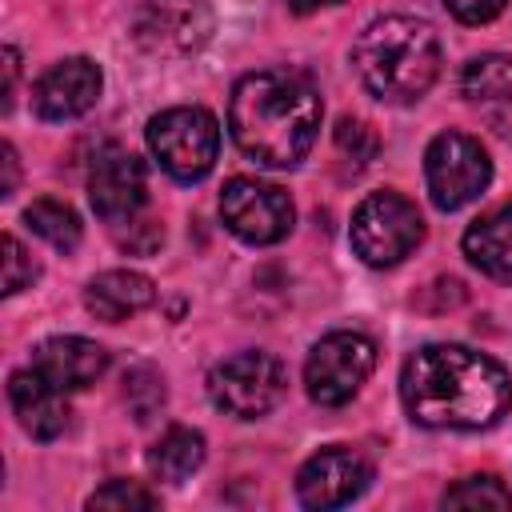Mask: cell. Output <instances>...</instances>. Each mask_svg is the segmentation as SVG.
Listing matches in <instances>:
<instances>
[{"label": "cell", "mask_w": 512, "mask_h": 512, "mask_svg": "<svg viewBox=\"0 0 512 512\" xmlns=\"http://www.w3.org/2000/svg\"><path fill=\"white\" fill-rule=\"evenodd\" d=\"M156 300V284L136 272V268H112V272H100L88 280L84 288V308L104 320V324H120L136 312H144L148 304Z\"/></svg>", "instance_id": "cell-17"}, {"label": "cell", "mask_w": 512, "mask_h": 512, "mask_svg": "<svg viewBox=\"0 0 512 512\" xmlns=\"http://www.w3.org/2000/svg\"><path fill=\"white\" fill-rule=\"evenodd\" d=\"M400 400L420 428H492L512 404V376L500 360L464 344H424L404 360Z\"/></svg>", "instance_id": "cell-1"}, {"label": "cell", "mask_w": 512, "mask_h": 512, "mask_svg": "<svg viewBox=\"0 0 512 512\" xmlns=\"http://www.w3.org/2000/svg\"><path fill=\"white\" fill-rule=\"evenodd\" d=\"M336 148H340L344 156H352L356 164H368V160L376 156V132H372L364 120L344 116V120L336 124Z\"/></svg>", "instance_id": "cell-25"}, {"label": "cell", "mask_w": 512, "mask_h": 512, "mask_svg": "<svg viewBox=\"0 0 512 512\" xmlns=\"http://www.w3.org/2000/svg\"><path fill=\"white\" fill-rule=\"evenodd\" d=\"M460 92L476 104L488 100H512V56L488 52V56H472L460 68Z\"/></svg>", "instance_id": "cell-20"}, {"label": "cell", "mask_w": 512, "mask_h": 512, "mask_svg": "<svg viewBox=\"0 0 512 512\" xmlns=\"http://www.w3.org/2000/svg\"><path fill=\"white\" fill-rule=\"evenodd\" d=\"M8 404L20 420V428L32 440H56L68 424V400L64 388L44 380L36 368H20L8 376Z\"/></svg>", "instance_id": "cell-15"}, {"label": "cell", "mask_w": 512, "mask_h": 512, "mask_svg": "<svg viewBox=\"0 0 512 512\" xmlns=\"http://www.w3.org/2000/svg\"><path fill=\"white\" fill-rule=\"evenodd\" d=\"M0 156H4V160H0V164H4L0 196H12V192H16V176H20V168H16V148H12V144H4V148H0Z\"/></svg>", "instance_id": "cell-28"}, {"label": "cell", "mask_w": 512, "mask_h": 512, "mask_svg": "<svg viewBox=\"0 0 512 512\" xmlns=\"http://www.w3.org/2000/svg\"><path fill=\"white\" fill-rule=\"evenodd\" d=\"M204 464V436L196 428L172 424L168 432H160V440L148 448V468L156 480L164 484H180L188 480L196 468Z\"/></svg>", "instance_id": "cell-18"}, {"label": "cell", "mask_w": 512, "mask_h": 512, "mask_svg": "<svg viewBox=\"0 0 512 512\" xmlns=\"http://www.w3.org/2000/svg\"><path fill=\"white\" fill-rule=\"evenodd\" d=\"M320 92L304 72H248L228 100V132L236 148L264 168H296L320 132Z\"/></svg>", "instance_id": "cell-2"}, {"label": "cell", "mask_w": 512, "mask_h": 512, "mask_svg": "<svg viewBox=\"0 0 512 512\" xmlns=\"http://www.w3.org/2000/svg\"><path fill=\"white\" fill-rule=\"evenodd\" d=\"M284 384H288L284 364L272 352H260V348L236 352V356L220 360L208 372V396H212V404L220 412L236 416V420H260V416H268L280 404Z\"/></svg>", "instance_id": "cell-6"}, {"label": "cell", "mask_w": 512, "mask_h": 512, "mask_svg": "<svg viewBox=\"0 0 512 512\" xmlns=\"http://www.w3.org/2000/svg\"><path fill=\"white\" fill-rule=\"evenodd\" d=\"M156 504H160V496L136 480H108L104 488H96L88 496V508H120V512L124 508H156Z\"/></svg>", "instance_id": "cell-22"}, {"label": "cell", "mask_w": 512, "mask_h": 512, "mask_svg": "<svg viewBox=\"0 0 512 512\" xmlns=\"http://www.w3.org/2000/svg\"><path fill=\"white\" fill-rule=\"evenodd\" d=\"M372 368H376L372 336L340 328V332H328V336H320L312 344V352L304 360V388H308V396L316 404L340 408L364 388Z\"/></svg>", "instance_id": "cell-7"}, {"label": "cell", "mask_w": 512, "mask_h": 512, "mask_svg": "<svg viewBox=\"0 0 512 512\" xmlns=\"http://www.w3.org/2000/svg\"><path fill=\"white\" fill-rule=\"evenodd\" d=\"M208 28L212 16L200 0H148L136 12V40L160 56L200 48L208 40Z\"/></svg>", "instance_id": "cell-13"}, {"label": "cell", "mask_w": 512, "mask_h": 512, "mask_svg": "<svg viewBox=\"0 0 512 512\" xmlns=\"http://www.w3.org/2000/svg\"><path fill=\"white\" fill-rule=\"evenodd\" d=\"M36 260L24 252V244L12 236V232H4V296H16L20 288H28L32 280H36Z\"/></svg>", "instance_id": "cell-24"}, {"label": "cell", "mask_w": 512, "mask_h": 512, "mask_svg": "<svg viewBox=\"0 0 512 512\" xmlns=\"http://www.w3.org/2000/svg\"><path fill=\"white\" fill-rule=\"evenodd\" d=\"M100 88H104V72H100L96 60H88V56L56 60L32 84V112L40 120H52V124L76 120L100 100Z\"/></svg>", "instance_id": "cell-12"}, {"label": "cell", "mask_w": 512, "mask_h": 512, "mask_svg": "<svg viewBox=\"0 0 512 512\" xmlns=\"http://www.w3.org/2000/svg\"><path fill=\"white\" fill-rule=\"evenodd\" d=\"M16 80H20V56H16L12 44H4V112L16 100Z\"/></svg>", "instance_id": "cell-27"}, {"label": "cell", "mask_w": 512, "mask_h": 512, "mask_svg": "<svg viewBox=\"0 0 512 512\" xmlns=\"http://www.w3.org/2000/svg\"><path fill=\"white\" fill-rule=\"evenodd\" d=\"M508 0H444V8L460 20V24H488L504 12Z\"/></svg>", "instance_id": "cell-26"}, {"label": "cell", "mask_w": 512, "mask_h": 512, "mask_svg": "<svg viewBox=\"0 0 512 512\" xmlns=\"http://www.w3.org/2000/svg\"><path fill=\"white\" fill-rule=\"evenodd\" d=\"M444 508H512V492L500 476H464L444 492Z\"/></svg>", "instance_id": "cell-21"}, {"label": "cell", "mask_w": 512, "mask_h": 512, "mask_svg": "<svg viewBox=\"0 0 512 512\" xmlns=\"http://www.w3.org/2000/svg\"><path fill=\"white\" fill-rule=\"evenodd\" d=\"M220 216L236 240L264 248V244H280L292 232L296 208L284 188L256 176H232L220 192Z\"/></svg>", "instance_id": "cell-9"}, {"label": "cell", "mask_w": 512, "mask_h": 512, "mask_svg": "<svg viewBox=\"0 0 512 512\" xmlns=\"http://www.w3.org/2000/svg\"><path fill=\"white\" fill-rule=\"evenodd\" d=\"M32 368L44 380H52L56 388L76 392V388H88V384H96L104 376L108 352H104V344L84 340V336H52V340L36 344Z\"/></svg>", "instance_id": "cell-14"}, {"label": "cell", "mask_w": 512, "mask_h": 512, "mask_svg": "<svg viewBox=\"0 0 512 512\" xmlns=\"http://www.w3.org/2000/svg\"><path fill=\"white\" fill-rule=\"evenodd\" d=\"M332 4H340V0H288V8L296 16H308V12H320V8H332Z\"/></svg>", "instance_id": "cell-29"}, {"label": "cell", "mask_w": 512, "mask_h": 512, "mask_svg": "<svg viewBox=\"0 0 512 512\" xmlns=\"http://www.w3.org/2000/svg\"><path fill=\"white\" fill-rule=\"evenodd\" d=\"M124 396H128V404L136 408V420H148L152 408L164 404V376L152 372V368H132V372L124 376Z\"/></svg>", "instance_id": "cell-23"}, {"label": "cell", "mask_w": 512, "mask_h": 512, "mask_svg": "<svg viewBox=\"0 0 512 512\" xmlns=\"http://www.w3.org/2000/svg\"><path fill=\"white\" fill-rule=\"evenodd\" d=\"M352 68L376 100L412 104L440 76V36L420 16H376L352 44Z\"/></svg>", "instance_id": "cell-3"}, {"label": "cell", "mask_w": 512, "mask_h": 512, "mask_svg": "<svg viewBox=\"0 0 512 512\" xmlns=\"http://www.w3.org/2000/svg\"><path fill=\"white\" fill-rule=\"evenodd\" d=\"M468 264L476 272H484L488 280H500V284H512V200L480 212L468 228H464V240H460Z\"/></svg>", "instance_id": "cell-16"}, {"label": "cell", "mask_w": 512, "mask_h": 512, "mask_svg": "<svg viewBox=\"0 0 512 512\" xmlns=\"http://www.w3.org/2000/svg\"><path fill=\"white\" fill-rule=\"evenodd\" d=\"M348 240H352V252L368 268H392L424 240V216L416 212L408 196L384 188L356 204Z\"/></svg>", "instance_id": "cell-5"}, {"label": "cell", "mask_w": 512, "mask_h": 512, "mask_svg": "<svg viewBox=\"0 0 512 512\" xmlns=\"http://www.w3.org/2000/svg\"><path fill=\"white\" fill-rule=\"evenodd\" d=\"M372 484V464L348 444H328L296 472V500L304 508H344Z\"/></svg>", "instance_id": "cell-10"}, {"label": "cell", "mask_w": 512, "mask_h": 512, "mask_svg": "<svg viewBox=\"0 0 512 512\" xmlns=\"http://www.w3.org/2000/svg\"><path fill=\"white\" fill-rule=\"evenodd\" d=\"M24 224H28L44 244H52L56 252H72V248L80 244V236H84V224H80V216L72 212V204L52 200V196L32 200V204L24 208Z\"/></svg>", "instance_id": "cell-19"}, {"label": "cell", "mask_w": 512, "mask_h": 512, "mask_svg": "<svg viewBox=\"0 0 512 512\" xmlns=\"http://www.w3.org/2000/svg\"><path fill=\"white\" fill-rule=\"evenodd\" d=\"M88 200H92V212L112 228H124L128 220H136L148 200L144 160L132 156L128 148H104L88 172Z\"/></svg>", "instance_id": "cell-11"}, {"label": "cell", "mask_w": 512, "mask_h": 512, "mask_svg": "<svg viewBox=\"0 0 512 512\" xmlns=\"http://www.w3.org/2000/svg\"><path fill=\"white\" fill-rule=\"evenodd\" d=\"M424 180L432 204L440 212H456L476 196H484V188L492 184V160L476 136L440 132L424 152Z\"/></svg>", "instance_id": "cell-8"}, {"label": "cell", "mask_w": 512, "mask_h": 512, "mask_svg": "<svg viewBox=\"0 0 512 512\" xmlns=\"http://www.w3.org/2000/svg\"><path fill=\"white\" fill-rule=\"evenodd\" d=\"M148 148L172 180H204L220 156V124L200 104H176L148 120Z\"/></svg>", "instance_id": "cell-4"}]
</instances>
